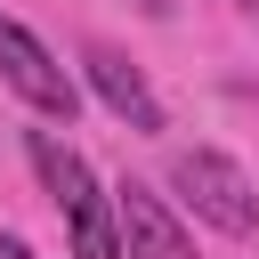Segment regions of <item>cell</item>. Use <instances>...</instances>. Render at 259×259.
I'll list each match as a JSON object with an SVG mask.
<instances>
[{
	"label": "cell",
	"instance_id": "obj_6",
	"mask_svg": "<svg viewBox=\"0 0 259 259\" xmlns=\"http://www.w3.org/2000/svg\"><path fill=\"white\" fill-rule=\"evenodd\" d=\"M0 259H32V243H24V235H8V227H0Z\"/></svg>",
	"mask_w": 259,
	"mask_h": 259
},
{
	"label": "cell",
	"instance_id": "obj_4",
	"mask_svg": "<svg viewBox=\"0 0 259 259\" xmlns=\"http://www.w3.org/2000/svg\"><path fill=\"white\" fill-rule=\"evenodd\" d=\"M113 243H121V259H194V235L178 227V210L138 178L113 186Z\"/></svg>",
	"mask_w": 259,
	"mask_h": 259
},
{
	"label": "cell",
	"instance_id": "obj_2",
	"mask_svg": "<svg viewBox=\"0 0 259 259\" xmlns=\"http://www.w3.org/2000/svg\"><path fill=\"white\" fill-rule=\"evenodd\" d=\"M170 194H178L202 227H219L227 243H251V235H259V186H251V170H243L235 154H219V146L170 154Z\"/></svg>",
	"mask_w": 259,
	"mask_h": 259
},
{
	"label": "cell",
	"instance_id": "obj_1",
	"mask_svg": "<svg viewBox=\"0 0 259 259\" xmlns=\"http://www.w3.org/2000/svg\"><path fill=\"white\" fill-rule=\"evenodd\" d=\"M24 162H32L40 194H49V210L65 219L73 259H121V243H113V194L97 186V170H89L57 130H24Z\"/></svg>",
	"mask_w": 259,
	"mask_h": 259
},
{
	"label": "cell",
	"instance_id": "obj_7",
	"mask_svg": "<svg viewBox=\"0 0 259 259\" xmlns=\"http://www.w3.org/2000/svg\"><path fill=\"white\" fill-rule=\"evenodd\" d=\"M138 8H162V0H138Z\"/></svg>",
	"mask_w": 259,
	"mask_h": 259
},
{
	"label": "cell",
	"instance_id": "obj_5",
	"mask_svg": "<svg viewBox=\"0 0 259 259\" xmlns=\"http://www.w3.org/2000/svg\"><path fill=\"white\" fill-rule=\"evenodd\" d=\"M81 73H89L97 105H105L121 130H138V138H154V130H162V97H154V81H146L113 40H89V49H81Z\"/></svg>",
	"mask_w": 259,
	"mask_h": 259
},
{
	"label": "cell",
	"instance_id": "obj_3",
	"mask_svg": "<svg viewBox=\"0 0 259 259\" xmlns=\"http://www.w3.org/2000/svg\"><path fill=\"white\" fill-rule=\"evenodd\" d=\"M0 81L40 113V121H73L81 113V81L57 65V49L32 32V24H16V16H0Z\"/></svg>",
	"mask_w": 259,
	"mask_h": 259
}]
</instances>
